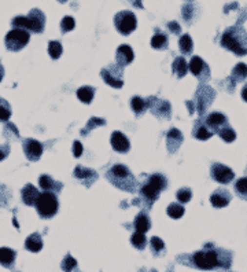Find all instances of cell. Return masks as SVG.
Wrapping results in <instances>:
<instances>
[{"label": "cell", "instance_id": "obj_11", "mask_svg": "<svg viewBox=\"0 0 247 272\" xmlns=\"http://www.w3.org/2000/svg\"><path fill=\"white\" fill-rule=\"evenodd\" d=\"M188 70L195 77H198L199 80L202 81V83H206V81L210 80V69H209V65L201 57H198V55L191 58L188 63Z\"/></svg>", "mask_w": 247, "mask_h": 272}, {"label": "cell", "instance_id": "obj_25", "mask_svg": "<svg viewBox=\"0 0 247 272\" xmlns=\"http://www.w3.org/2000/svg\"><path fill=\"white\" fill-rule=\"evenodd\" d=\"M25 249L29 250L32 253H37L40 250L43 249V238L39 232H35L26 238L25 241Z\"/></svg>", "mask_w": 247, "mask_h": 272}, {"label": "cell", "instance_id": "obj_6", "mask_svg": "<svg viewBox=\"0 0 247 272\" xmlns=\"http://www.w3.org/2000/svg\"><path fill=\"white\" fill-rule=\"evenodd\" d=\"M35 206L41 219H51L58 212V198L55 192L44 191L39 195Z\"/></svg>", "mask_w": 247, "mask_h": 272}, {"label": "cell", "instance_id": "obj_21", "mask_svg": "<svg viewBox=\"0 0 247 272\" xmlns=\"http://www.w3.org/2000/svg\"><path fill=\"white\" fill-rule=\"evenodd\" d=\"M39 195H40L39 190H37L33 184H30V183L26 184V186H25V187H23V188L21 190L22 202L28 206L35 205V204H36L37 198H39Z\"/></svg>", "mask_w": 247, "mask_h": 272}, {"label": "cell", "instance_id": "obj_9", "mask_svg": "<svg viewBox=\"0 0 247 272\" xmlns=\"http://www.w3.org/2000/svg\"><path fill=\"white\" fill-rule=\"evenodd\" d=\"M114 23H116V29L124 35V36H129L133 30L136 29L138 26V20L136 15L133 14L132 11H120L118 14L114 17Z\"/></svg>", "mask_w": 247, "mask_h": 272}, {"label": "cell", "instance_id": "obj_50", "mask_svg": "<svg viewBox=\"0 0 247 272\" xmlns=\"http://www.w3.org/2000/svg\"><path fill=\"white\" fill-rule=\"evenodd\" d=\"M242 98H243V101H246L247 102V84L243 87V89H242Z\"/></svg>", "mask_w": 247, "mask_h": 272}, {"label": "cell", "instance_id": "obj_2", "mask_svg": "<svg viewBox=\"0 0 247 272\" xmlns=\"http://www.w3.org/2000/svg\"><path fill=\"white\" fill-rule=\"evenodd\" d=\"M221 45L238 57L247 55V32L240 25L231 26L221 37Z\"/></svg>", "mask_w": 247, "mask_h": 272}, {"label": "cell", "instance_id": "obj_26", "mask_svg": "<svg viewBox=\"0 0 247 272\" xmlns=\"http://www.w3.org/2000/svg\"><path fill=\"white\" fill-rule=\"evenodd\" d=\"M133 227L136 231L139 232H143L145 234L150 228H151V220L150 217L147 216V213L144 212H140V213L135 217V221H133Z\"/></svg>", "mask_w": 247, "mask_h": 272}, {"label": "cell", "instance_id": "obj_38", "mask_svg": "<svg viewBox=\"0 0 247 272\" xmlns=\"http://www.w3.org/2000/svg\"><path fill=\"white\" fill-rule=\"evenodd\" d=\"M11 117V106L10 103L0 98V123H7Z\"/></svg>", "mask_w": 247, "mask_h": 272}, {"label": "cell", "instance_id": "obj_4", "mask_svg": "<svg viewBox=\"0 0 247 272\" xmlns=\"http://www.w3.org/2000/svg\"><path fill=\"white\" fill-rule=\"evenodd\" d=\"M167 182L166 177L160 173H155L148 177V180L145 182L142 188H140V198L142 202L144 204L147 208H151L153 204L158 199L161 191H164L166 188Z\"/></svg>", "mask_w": 247, "mask_h": 272}, {"label": "cell", "instance_id": "obj_33", "mask_svg": "<svg viewBox=\"0 0 247 272\" xmlns=\"http://www.w3.org/2000/svg\"><path fill=\"white\" fill-rule=\"evenodd\" d=\"M131 107L136 116H142V114H144V111L147 110L148 106H147V102H145L143 98H140V96H133L131 101Z\"/></svg>", "mask_w": 247, "mask_h": 272}, {"label": "cell", "instance_id": "obj_43", "mask_svg": "<svg viewBox=\"0 0 247 272\" xmlns=\"http://www.w3.org/2000/svg\"><path fill=\"white\" fill-rule=\"evenodd\" d=\"M176 198L179 199V202H182V204H187L191 201L192 198V191H191V188L188 187H183L180 188L177 194H176Z\"/></svg>", "mask_w": 247, "mask_h": 272}, {"label": "cell", "instance_id": "obj_13", "mask_svg": "<svg viewBox=\"0 0 247 272\" xmlns=\"http://www.w3.org/2000/svg\"><path fill=\"white\" fill-rule=\"evenodd\" d=\"M145 102H147V106L150 107V110L153 111V114L155 117L165 118V120L170 118L172 107H170V103L167 102V101L158 99L157 96H150Z\"/></svg>", "mask_w": 247, "mask_h": 272}, {"label": "cell", "instance_id": "obj_45", "mask_svg": "<svg viewBox=\"0 0 247 272\" xmlns=\"http://www.w3.org/2000/svg\"><path fill=\"white\" fill-rule=\"evenodd\" d=\"M11 198V194H10V190H8L6 186L0 184V206H6L7 205L8 199Z\"/></svg>", "mask_w": 247, "mask_h": 272}, {"label": "cell", "instance_id": "obj_47", "mask_svg": "<svg viewBox=\"0 0 247 272\" xmlns=\"http://www.w3.org/2000/svg\"><path fill=\"white\" fill-rule=\"evenodd\" d=\"M167 28H169V30H170L173 35H180V32H182V26L176 22V21H170V22L167 23Z\"/></svg>", "mask_w": 247, "mask_h": 272}, {"label": "cell", "instance_id": "obj_12", "mask_svg": "<svg viewBox=\"0 0 247 272\" xmlns=\"http://www.w3.org/2000/svg\"><path fill=\"white\" fill-rule=\"evenodd\" d=\"M210 176L217 183L228 184L235 179V173L229 167H226L224 164H220V162H214L210 168Z\"/></svg>", "mask_w": 247, "mask_h": 272}, {"label": "cell", "instance_id": "obj_37", "mask_svg": "<svg viewBox=\"0 0 247 272\" xmlns=\"http://www.w3.org/2000/svg\"><path fill=\"white\" fill-rule=\"evenodd\" d=\"M166 213L172 219H180V217H183V214L185 213V209L182 204H176L175 202V204H170L167 206Z\"/></svg>", "mask_w": 247, "mask_h": 272}, {"label": "cell", "instance_id": "obj_15", "mask_svg": "<svg viewBox=\"0 0 247 272\" xmlns=\"http://www.w3.org/2000/svg\"><path fill=\"white\" fill-rule=\"evenodd\" d=\"M205 124L207 126V129L210 131L211 133H217L223 126H226L228 125V118L223 114V113H220V111H213L210 113L207 117L205 118Z\"/></svg>", "mask_w": 247, "mask_h": 272}, {"label": "cell", "instance_id": "obj_5", "mask_svg": "<svg viewBox=\"0 0 247 272\" xmlns=\"http://www.w3.org/2000/svg\"><path fill=\"white\" fill-rule=\"evenodd\" d=\"M11 25L14 28H20V29H25L32 33H43L44 26H45V15L41 10L39 8H33L30 10L29 14L26 17L18 15L13 18Z\"/></svg>", "mask_w": 247, "mask_h": 272}, {"label": "cell", "instance_id": "obj_31", "mask_svg": "<svg viewBox=\"0 0 247 272\" xmlns=\"http://www.w3.org/2000/svg\"><path fill=\"white\" fill-rule=\"evenodd\" d=\"M94 96L95 89L92 88V87H89V85H84V87L77 89V98H79L82 103H85V105H89V103L92 102Z\"/></svg>", "mask_w": 247, "mask_h": 272}, {"label": "cell", "instance_id": "obj_48", "mask_svg": "<svg viewBox=\"0 0 247 272\" xmlns=\"http://www.w3.org/2000/svg\"><path fill=\"white\" fill-rule=\"evenodd\" d=\"M191 15H194V6H192V4H187L185 7H183V17H184L187 21H189Z\"/></svg>", "mask_w": 247, "mask_h": 272}, {"label": "cell", "instance_id": "obj_28", "mask_svg": "<svg viewBox=\"0 0 247 272\" xmlns=\"http://www.w3.org/2000/svg\"><path fill=\"white\" fill-rule=\"evenodd\" d=\"M61 268H62V271L65 272H80L79 264H77V260L73 257L70 253H67L65 256V258L62 260Z\"/></svg>", "mask_w": 247, "mask_h": 272}, {"label": "cell", "instance_id": "obj_27", "mask_svg": "<svg viewBox=\"0 0 247 272\" xmlns=\"http://www.w3.org/2000/svg\"><path fill=\"white\" fill-rule=\"evenodd\" d=\"M172 72L176 74L177 79H183L188 72V63L184 57H177L172 63Z\"/></svg>", "mask_w": 247, "mask_h": 272}, {"label": "cell", "instance_id": "obj_35", "mask_svg": "<svg viewBox=\"0 0 247 272\" xmlns=\"http://www.w3.org/2000/svg\"><path fill=\"white\" fill-rule=\"evenodd\" d=\"M102 125H106V120H103V118H99V117H92L87 123L85 128H82V129H81V135H82V136H87L88 133L91 132L94 128L102 126Z\"/></svg>", "mask_w": 247, "mask_h": 272}, {"label": "cell", "instance_id": "obj_54", "mask_svg": "<svg viewBox=\"0 0 247 272\" xmlns=\"http://www.w3.org/2000/svg\"><path fill=\"white\" fill-rule=\"evenodd\" d=\"M246 172H247V169H246Z\"/></svg>", "mask_w": 247, "mask_h": 272}, {"label": "cell", "instance_id": "obj_39", "mask_svg": "<svg viewBox=\"0 0 247 272\" xmlns=\"http://www.w3.org/2000/svg\"><path fill=\"white\" fill-rule=\"evenodd\" d=\"M235 191H236V194H238V197L240 199L247 201V176L236 180V183H235Z\"/></svg>", "mask_w": 247, "mask_h": 272}, {"label": "cell", "instance_id": "obj_30", "mask_svg": "<svg viewBox=\"0 0 247 272\" xmlns=\"http://www.w3.org/2000/svg\"><path fill=\"white\" fill-rule=\"evenodd\" d=\"M231 79L235 83H242L247 79V65L243 62H239L236 66L233 67L232 74H231Z\"/></svg>", "mask_w": 247, "mask_h": 272}, {"label": "cell", "instance_id": "obj_22", "mask_svg": "<svg viewBox=\"0 0 247 272\" xmlns=\"http://www.w3.org/2000/svg\"><path fill=\"white\" fill-rule=\"evenodd\" d=\"M39 184H40V188L43 191H48V192H59L62 188H63V184L59 183V182H55L51 176L48 175H41L39 177Z\"/></svg>", "mask_w": 247, "mask_h": 272}, {"label": "cell", "instance_id": "obj_14", "mask_svg": "<svg viewBox=\"0 0 247 272\" xmlns=\"http://www.w3.org/2000/svg\"><path fill=\"white\" fill-rule=\"evenodd\" d=\"M23 153L29 161H39V158L43 154V145L36 139L23 140Z\"/></svg>", "mask_w": 247, "mask_h": 272}, {"label": "cell", "instance_id": "obj_42", "mask_svg": "<svg viewBox=\"0 0 247 272\" xmlns=\"http://www.w3.org/2000/svg\"><path fill=\"white\" fill-rule=\"evenodd\" d=\"M63 52L62 44L59 42H50L48 43V54L52 59H58Z\"/></svg>", "mask_w": 247, "mask_h": 272}, {"label": "cell", "instance_id": "obj_52", "mask_svg": "<svg viewBox=\"0 0 247 272\" xmlns=\"http://www.w3.org/2000/svg\"><path fill=\"white\" fill-rule=\"evenodd\" d=\"M139 272H144V271H143V270H140V271H139ZM148 272H157V271H155V270H150V271H148Z\"/></svg>", "mask_w": 247, "mask_h": 272}, {"label": "cell", "instance_id": "obj_32", "mask_svg": "<svg viewBox=\"0 0 247 272\" xmlns=\"http://www.w3.org/2000/svg\"><path fill=\"white\" fill-rule=\"evenodd\" d=\"M150 249H151L154 257H160L161 254L165 253V242L158 236H153L150 239Z\"/></svg>", "mask_w": 247, "mask_h": 272}, {"label": "cell", "instance_id": "obj_3", "mask_svg": "<svg viewBox=\"0 0 247 272\" xmlns=\"http://www.w3.org/2000/svg\"><path fill=\"white\" fill-rule=\"evenodd\" d=\"M106 179L114 187L123 190V191L135 192L139 187L138 180L132 175L129 168L125 165H121V164H117L113 168H110L109 172L106 173Z\"/></svg>", "mask_w": 247, "mask_h": 272}, {"label": "cell", "instance_id": "obj_10", "mask_svg": "<svg viewBox=\"0 0 247 272\" xmlns=\"http://www.w3.org/2000/svg\"><path fill=\"white\" fill-rule=\"evenodd\" d=\"M101 76H102L104 83L109 84L110 87H113V88H123L124 70L120 65L114 63V65H109L107 67H104V69H102V72H101Z\"/></svg>", "mask_w": 247, "mask_h": 272}, {"label": "cell", "instance_id": "obj_19", "mask_svg": "<svg viewBox=\"0 0 247 272\" xmlns=\"http://www.w3.org/2000/svg\"><path fill=\"white\" fill-rule=\"evenodd\" d=\"M133 58H135V54H133V50H132L131 45L123 44L117 48V52H116L117 65H120L121 67L128 66L129 63H132Z\"/></svg>", "mask_w": 247, "mask_h": 272}, {"label": "cell", "instance_id": "obj_23", "mask_svg": "<svg viewBox=\"0 0 247 272\" xmlns=\"http://www.w3.org/2000/svg\"><path fill=\"white\" fill-rule=\"evenodd\" d=\"M15 258H17V251L10 248H0V265L4 268L13 270L14 268Z\"/></svg>", "mask_w": 247, "mask_h": 272}, {"label": "cell", "instance_id": "obj_16", "mask_svg": "<svg viewBox=\"0 0 247 272\" xmlns=\"http://www.w3.org/2000/svg\"><path fill=\"white\" fill-rule=\"evenodd\" d=\"M74 177H77L79 180H81V183L84 184L87 188H89L92 184L98 180V173L94 169H89V168H84L81 165H77L76 169L73 172Z\"/></svg>", "mask_w": 247, "mask_h": 272}, {"label": "cell", "instance_id": "obj_40", "mask_svg": "<svg viewBox=\"0 0 247 272\" xmlns=\"http://www.w3.org/2000/svg\"><path fill=\"white\" fill-rule=\"evenodd\" d=\"M131 242L136 249L143 250L145 248V243H147V238H145V235L143 232L135 231L131 236Z\"/></svg>", "mask_w": 247, "mask_h": 272}, {"label": "cell", "instance_id": "obj_17", "mask_svg": "<svg viewBox=\"0 0 247 272\" xmlns=\"http://www.w3.org/2000/svg\"><path fill=\"white\" fill-rule=\"evenodd\" d=\"M232 201V194L226 190V188H217L216 191L211 194L210 202L213 208H226L231 204Z\"/></svg>", "mask_w": 247, "mask_h": 272}, {"label": "cell", "instance_id": "obj_29", "mask_svg": "<svg viewBox=\"0 0 247 272\" xmlns=\"http://www.w3.org/2000/svg\"><path fill=\"white\" fill-rule=\"evenodd\" d=\"M167 45H169V40H167L166 35L157 30V33L151 39V47L155 50H166Z\"/></svg>", "mask_w": 247, "mask_h": 272}, {"label": "cell", "instance_id": "obj_24", "mask_svg": "<svg viewBox=\"0 0 247 272\" xmlns=\"http://www.w3.org/2000/svg\"><path fill=\"white\" fill-rule=\"evenodd\" d=\"M192 135H194V138L198 140H207L210 139L214 133H211L210 131L207 129V126H206V124H205L204 117H201L198 121H196L195 125H194Z\"/></svg>", "mask_w": 247, "mask_h": 272}, {"label": "cell", "instance_id": "obj_20", "mask_svg": "<svg viewBox=\"0 0 247 272\" xmlns=\"http://www.w3.org/2000/svg\"><path fill=\"white\" fill-rule=\"evenodd\" d=\"M183 140H184V136L183 133L177 129V128H172L166 135V146H167V151L172 154V153H176L179 147L182 146Z\"/></svg>", "mask_w": 247, "mask_h": 272}, {"label": "cell", "instance_id": "obj_41", "mask_svg": "<svg viewBox=\"0 0 247 272\" xmlns=\"http://www.w3.org/2000/svg\"><path fill=\"white\" fill-rule=\"evenodd\" d=\"M4 138L7 140H18L21 136H20V131L17 129L13 123H7L6 126H4Z\"/></svg>", "mask_w": 247, "mask_h": 272}, {"label": "cell", "instance_id": "obj_36", "mask_svg": "<svg viewBox=\"0 0 247 272\" xmlns=\"http://www.w3.org/2000/svg\"><path fill=\"white\" fill-rule=\"evenodd\" d=\"M218 136L221 138V139L224 140L226 143H232L236 140V132L233 131L232 128L229 126V125H226V126H223L220 131H218Z\"/></svg>", "mask_w": 247, "mask_h": 272}, {"label": "cell", "instance_id": "obj_18", "mask_svg": "<svg viewBox=\"0 0 247 272\" xmlns=\"http://www.w3.org/2000/svg\"><path fill=\"white\" fill-rule=\"evenodd\" d=\"M110 143H111V146L113 148L118 151V153H128L129 151V148H131V143H129V139L124 135L123 132H120V131H116V132H113L111 135V139H110Z\"/></svg>", "mask_w": 247, "mask_h": 272}, {"label": "cell", "instance_id": "obj_46", "mask_svg": "<svg viewBox=\"0 0 247 272\" xmlns=\"http://www.w3.org/2000/svg\"><path fill=\"white\" fill-rule=\"evenodd\" d=\"M82 151H84V148H82V145H81L79 140H76L74 143H73V155L76 157V158H79L82 155Z\"/></svg>", "mask_w": 247, "mask_h": 272}, {"label": "cell", "instance_id": "obj_44", "mask_svg": "<svg viewBox=\"0 0 247 272\" xmlns=\"http://www.w3.org/2000/svg\"><path fill=\"white\" fill-rule=\"evenodd\" d=\"M74 26H76V21L73 20L72 17H65V18L61 21V32H62V33L70 32V30L74 29Z\"/></svg>", "mask_w": 247, "mask_h": 272}, {"label": "cell", "instance_id": "obj_1", "mask_svg": "<svg viewBox=\"0 0 247 272\" xmlns=\"http://www.w3.org/2000/svg\"><path fill=\"white\" fill-rule=\"evenodd\" d=\"M232 251L218 248L213 243H207L205 245L204 249L198 250L192 254L179 256L177 261L204 271L229 270L232 265Z\"/></svg>", "mask_w": 247, "mask_h": 272}, {"label": "cell", "instance_id": "obj_8", "mask_svg": "<svg viewBox=\"0 0 247 272\" xmlns=\"http://www.w3.org/2000/svg\"><path fill=\"white\" fill-rule=\"evenodd\" d=\"M30 40V33L28 30L14 28L10 30L6 37H4V43L7 47L8 51H21L22 48H25Z\"/></svg>", "mask_w": 247, "mask_h": 272}, {"label": "cell", "instance_id": "obj_49", "mask_svg": "<svg viewBox=\"0 0 247 272\" xmlns=\"http://www.w3.org/2000/svg\"><path fill=\"white\" fill-rule=\"evenodd\" d=\"M10 154V145H0V161H3L4 158H7Z\"/></svg>", "mask_w": 247, "mask_h": 272}, {"label": "cell", "instance_id": "obj_34", "mask_svg": "<svg viewBox=\"0 0 247 272\" xmlns=\"http://www.w3.org/2000/svg\"><path fill=\"white\" fill-rule=\"evenodd\" d=\"M179 47H180V51H182L183 55H189L192 52V47H194V43H192V39L189 35H183L179 40Z\"/></svg>", "mask_w": 247, "mask_h": 272}, {"label": "cell", "instance_id": "obj_7", "mask_svg": "<svg viewBox=\"0 0 247 272\" xmlns=\"http://www.w3.org/2000/svg\"><path fill=\"white\" fill-rule=\"evenodd\" d=\"M216 98V91L206 85V84H201L198 89H196L195 96H194V106H195L196 111L201 117H204V114L206 113V110L209 109L213 101Z\"/></svg>", "mask_w": 247, "mask_h": 272}, {"label": "cell", "instance_id": "obj_51", "mask_svg": "<svg viewBox=\"0 0 247 272\" xmlns=\"http://www.w3.org/2000/svg\"><path fill=\"white\" fill-rule=\"evenodd\" d=\"M3 77H4V67H3L1 62H0V83L3 80Z\"/></svg>", "mask_w": 247, "mask_h": 272}, {"label": "cell", "instance_id": "obj_53", "mask_svg": "<svg viewBox=\"0 0 247 272\" xmlns=\"http://www.w3.org/2000/svg\"><path fill=\"white\" fill-rule=\"evenodd\" d=\"M59 3H66V1H67V0H58Z\"/></svg>", "mask_w": 247, "mask_h": 272}]
</instances>
